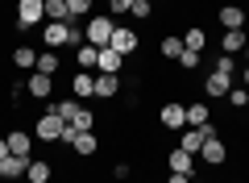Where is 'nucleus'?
Here are the masks:
<instances>
[{
    "label": "nucleus",
    "instance_id": "obj_9",
    "mask_svg": "<svg viewBox=\"0 0 249 183\" xmlns=\"http://www.w3.org/2000/svg\"><path fill=\"white\" fill-rule=\"evenodd\" d=\"M25 171H29V158H21V154L0 158V179H21Z\"/></svg>",
    "mask_w": 249,
    "mask_h": 183
},
{
    "label": "nucleus",
    "instance_id": "obj_19",
    "mask_svg": "<svg viewBox=\"0 0 249 183\" xmlns=\"http://www.w3.org/2000/svg\"><path fill=\"white\" fill-rule=\"evenodd\" d=\"M91 87H96V79H91L88 71H79V75H75V83H71V96H75V100H88V96H96Z\"/></svg>",
    "mask_w": 249,
    "mask_h": 183
},
{
    "label": "nucleus",
    "instance_id": "obj_24",
    "mask_svg": "<svg viewBox=\"0 0 249 183\" xmlns=\"http://www.w3.org/2000/svg\"><path fill=\"white\" fill-rule=\"evenodd\" d=\"M9 150H13V154H21V158H29V133L25 129H13L9 133Z\"/></svg>",
    "mask_w": 249,
    "mask_h": 183
},
{
    "label": "nucleus",
    "instance_id": "obj_22",
    "mask_svg": "<svg viewBox=\"0 0 249 183\" xmlns=\"http://www.w3.org/2000/svg\"><path fill=\"white\" fill-rule=\"evenodd\" d=\"M191 158H196V154H187V150H175V154H170L166 163H170V171H178V175H196Z\"/></svg>",
    "mask_w": 249,
    "mask_h": 183
},
{
    "label": "nucleus",
    "instance_id": "obj_7",
    "mask_svg": "<svg viewBox=\"0 0 249 183\" xmlns=\"http://www.w3.org/2000/svg\"><path fill=\"white\" fill-rule=\"evenodd\" d=\"M79 100H75V96H67V100H46V113H54V117H58V121H67V125H71L75 121V113H79Z\"/></svg>",
    "mask_w": 249,
    "mask_h": 183
},
{
    "label": "nucleus",
    "instance_id": "obj_28",
    "mask_svg": "<svg viewBox=\"0 0 249 183\" xmlns=\"http://www.w3.org/2000/svg\"><path fill=\"white\" fill-rule=\"evenodd\" d=\"M183 54V38H162V59H178Z\"/></svg>",
    "mask_w": 249,
    "mask_h": 183
},
{
    "label": "nucleus",
    "instance_id": "obj_10",
    "mask_svg": "<svg viewBox=\"0 0 249 183\" xmlns=\"http://www.w3.org/2000/svg\"><path fill=\"white\" fill-rule=\"evenodd\" d=\"M62 125H67V121H58V117H54V113H46L42 117V121H37V138H42V142H58V133H62Z\"/></svg>",
    "mask_w": 249,
    "mask_h": 183
},
{
    "label": "nucleus",
    "instance_id": "obj_1",
    "mask_svg": "<svg viewBox=\"0 0 249 183\" xmlns=\"http://www.w3.org/2000/svg\"><path fill=\"white\" fill-rule=\"evenodd\" d=\"M112 29H116V21L112 17H88V25H83V34H88V46H108L112 42Z\"/></svg>",
    "mask_w": 249,
    "mask_h": 183
},
{
    "label": "nucleus",
    "instance_id": "obj_36",
    "mask_svg": "<svg viewBox=\"0 0 249 183\" xmlns=\"http://www.w3.org/2000/svg\"><path fill=\"white\" fill-rule=\"evenodd\" d=\"M166 183H191V175H178V171H170V179Z\"/></svg>",
    "mask_w": 249,
    "mask_h": 183
},
{
    "label": "nucleus",
    "instance_id": "obj_16",
    "mask_svg": "<svg viewBox=\"0 0 249 183\" xmlns=\"http://www.w3.org/2000/svg\"><path fill=\"white\" fill-rule=\"evenodd\" d=\"M204 46H208V34H204L199 25H191V29L183 34V50H191V54H204Z\"/></svg>",
    "mask_w": 249,
    "mask_h": 183
},
{
    "label": "nucleus",
    "instance_id": "obj_11",
    "mask_svg": "<svg viewBox=\"0 0 249 183\" xmlns=\"http://www.w3.org/2000/svg\"><path fill=\"white\" fill-rule=\"evenodd\" d=\"M229 75H220V71H212V75H208L204 79V92H208V96H212V100H224V96H229Z\"/></svg>",
    "mask_w": 249,
    "mask_h": 183
},
{
    "label": "nucleus",
    "instance_id": "obj_2",
    "mask_svg": "<svg viewBox=\"0 0 249 183\" xmlns=\"http://www.w3.org/2000/svg\"><path fill=\"white\" fill-rule=\"evenodd\" d=\"M42 38H46V50H62V46L71 42V21H46Z\"/></svg>",
    "mask_w": 249,
    "mask_h": 183
},
{
    "label": "nucleus",
    "instance_id": "obj_17",
    "mask_svg": "<svg viewBox=\"0 0 249 183\" xmlns=\"http://www.w3.org/2000/svg\"><path fill=\"white\" fill-rule=\"evenodd\" d=\"M71 150H75V154H79V158H91V154H96V150H100V142H96V133H75Z\"/></svg>",
    "mask_w": 249,
    "mask_h": 183
},
{
    "label": "nucleus",
    "instance_id": "obj_14",
    "mask_svg": "<svg viewBox=\"0 0 249 183\" xmlns=\"http://www.w3.org/2000/svg\"><path fill=\"white\" fill-rule=\"evenodd\" d=\"M178 150H187V154H199V150H204V129H191V125H187L183 138H178Z\"/></svg>",
    "mask_w": 249,
    "mask_h": 183
},
{
    "label": "nucleus",
    "instance_id": "obj_38",
    "mask_svg": "<svg viewBox=\"0 0 249 183\" xmlns=\"http://www.w3.org/2000/svg\"><path fill=\"white\" fill-rule=\"evenodd\" d=\"M245 87H249V67H245Z\"/></svg>",
    "mask_w": 249,
    "mask_h": 183
},
{
    "label": "nucleus",
    "instance_id": "obj_30",
    "mask_svg": "<svg viewBox=\"0 0 249 183\" xmlns=\"http://www.w3.org/2000/svg\"><path fill=\"white\" fill-rule=\"evenodd\" d=\"M67 9H71V21H79L91 13V0H67Z\"/></svg>",
    "mask_w": 249,
    "mask_h": 183
},
{
    "label": "nucleus",
    "instance_id": "obj_12",
    "mask_svg": "<svg viewBox=\"0 0 249 183\" xmlns=\"http://www.w3.org/2000/svg\"><path fill=\"white\" fill-rule=\"evenodd\" d=\"M199 158H204V163H212V166H220L224 158H229V150H224V142H220V138H208V142H204V150H199Z\"/></svg>",
    "mask_w": 249,
    "mask_h": 183
},
{
    "label": "nucleus",
    "instance_id": "obj_13",
    "mask_svg": "<svg viewBox=\"0 0 249 183\" xmlns=\"http://www.w3.org/2000/svg\"><path fill=\"white\" fill-rule=\"evenodd\" d=\"M220 25L224 29H245V9H241V4H224L220 9Z\"/></svg>",
    "mask_w": 249,
    "mask_h": 183
},
{
    "label": "nucleus",
    "instance_id": "obj_37",
    "mask_svg": "<svg viewBox=\"0 0 249 183\" xmlns=\"http://www.w3.org/2000/svg\"><path fill=\"white\" fill-rule=\"evenodd\" d=\"M13 150H9V138H0V158H9Z\"/></svg>",
    "mask_w": 249,
    "mask_h": 183
},
{
    "label": "nucleus",
    "instance_id": "obj_26",
    "mask_svg": "<svg viewBox=\"0 0 249 183\" xmlns=\"http://www.w3.org/2000/svg\"><path fill=\"white\" fill-rule=\"evenodd\" d=\"M46 17H50V21H71L67 0H46Z\"/></svg>",
    "mask_w": 249,
    "mask_h": 183
},
{
    "label": "nucleus",
    "instance_id": "obj_18",
    "mask_svg": "<svg viewBox=\"0 0 249 183\" xmlns=\"http://www.w3.org/2000/svg\"><path fill=\"white\" fill-rule=\"evenodd\" d=\"M50 175H54L50 163H42V158H29V171H25L29 183H50Z\"/></svg>",
    "mask_w": 249,
    "mask_h": 183
},
{
    "label": "nucleus",
    "instance_id": "obj_3",
    "mask_svg": "<svg viewBox=\"0 0 249 183\" xmlns=\"http://www.w3.org/2000/svg\"><path fill=\"white\" fill-rule=\"evenodd\" d=\"M46 21V0H21L17 4V25H42Z\"/></svg>",
    "mask_w": 249,
    "mask_h": 183
},
{
    "label": "nucleus",
    "instance_id": "obj_32",
    "mask_svg": "<svg viewBox=\"0 0 249 183\" xmlns=\"http://www.w3.org/2000/svg\"><path fill=\"white\" fill-rule=\"evenodd\" d=\"M216 71L232 79V71H237V62H232V54H224V50H220V59H216Z\"/></svg>",
    "mask_w": 249,
    "mask_h": 183
},
{
    "label": "nucleus",
    "instance_id": "obj_20",
    "mask_svg": "<svg viewBox=\"0 0 249 183\" xmlns=\"http://www.w3.org/2000/svg\"><path fill=\"white\" fill-rule=\"evenodd\" d=\"M208 121H212V113H208V104H204V100L187 104V125H191V129H199V125H208Z\"/></svg>",
    "mask_w": 249,
    "mask_h": 183
},
{
    "label": "nucleus",
    "instance_id": "obj_21",
    "mask_svg": "<svg viewBox=\"0 0 249 183\" xmlns=\"http://www.w3.org/2000/svg\"><path fill=\"white\" fill-rule=\"evenodd\" d=\"M245 46H249L245 29H224V54H241Z\"/></svg>",
    "mask_w": 249,
    "mask_h": 183
},
{
    "label": "nucleus",
    "instance_id": "obj_39",
    "mask_svg": "<svg viewBox=\"0 0 249 183\" xmlns=\"http://www.w3.org/2000/svg\"><path fill=\"white\" fill-rule=\"evenodd\" d=\"M245 59H249V46H245Z\"/></svg>",
    "mask_w": 249,
    "mask_h": 183
},
{
    "label": "nucleus",
    "instance_id": "obj_34",
    "mask_svg": "<svg viewBox=\"0 0 249 183\" xmlns=\"http://www.w3.org/2000/svg\"><path fill=\"white\" fill-rule=\"evenodd\" d=\"M129 9H133V0H108V13H116V17L129 13Z\"/></svg>",
    "mask_w": 249,
    "mask_h": 183
},
{
    "label": "nucleus",
    "instance_id": "obj_15",
    "mask_svg": "<svg viewBox=\"0 0 249 183\" xmlns=\"http://www.w3.org/2000/svg\"><path fill=\"white\" fill-rule=\"evenodd\" d=\"M91 92H96L100 100H112L116 92H121V75H100V79H96V87H91Z\"/></svg>",
    "mask_w": 249,
    "mask_h": 183
},
{
    "label": "nucleus",
    "instance_id": "obj_29",
    "mask_svg": "<svg viewBox=\"0 0 249 183\" xmlns=\"http://www.w3.org/2000/svg\"><path fill=\"white\" fill-rule=\"evenodd\" d=\"M71 125H75V129H83V133H91V125H96V117H91V108H79Z\"/></svg>",
    "mask_w": 249,
    "mask_h": 183
},
{
    "label": "nucleus",
    "instance_id": "obj_5",
    "mask_svg": "<svg viewBox=\"0 0 249 183\" xmlns=\"http://www.w3.org/2000/svg\"><path fill=\"white\" fill-rule=\"evenodd\" d=\"M25 92L37 100H50L54 96V75H42V71H34V75L25 79Z\"/></svg>",
    "mask_w": 249,
    "mask_h": 183
},
{
    "label": "nucleus",
    "instance_id": "obj_8",
    "mask_svg": "<svg viewBox=\"0 0 249 183\" xmlns=\"http://www.w3.org/2000/svg\"><path fill=\"white\" fill-rule=\"evenodd\" d=\"M108 46H112L116 54H133V50H137V34H133V29H124V25H116Z\"/></svg>",
    "mask_w": 249,
    "mask_h": 183
},
{
    "label": "nucleus",
    "instance_id": "obj_25",
    "mask_svg": "<svg viewBox=\"0 0 249 183\" xmlns=\"http://www.w3.org/2000/svg\"><path fill=\"white\" fill-rule=\"evenodd\" d=\"M96 46H88V42H83L79 46V50H75V62H79V71H91V67H96Z\"/></svg>",
    "mask_w": 249,
    "mask_h": 183
},
{
    "label": "nucleus",
    "instance_id": "obj_35",
    "mask_svg": "<svg viewBox=\"0 0 249 183\" xmlns=\"http://www.w3.org/2000/svg\"><path fill=\"white\" fill-rule=\"evenodd\" d=\"M245 96H249V87H245V92H232V87H229V104H237V108H245Z\"/></svg>",
    "mask_w": 249,
    "mask_h": 183
},
{
    "label": "nucleus",
    "instance_id": "obj_40",
    "mask_svg": "<svg viewBox=\"0 0 249 183\" xmlns=\"http://www.w3.org/2000/svg\"><path fill=\"white\" fill-rule=\"evenodd\" d=\"M245 108H249V96H245Z\"/></svg>",
    "mask_w": 249,
    "mask_h": 183
},
{
    "label": "nucleus",
    "instance_id": "obj_6",
    "mask_svg": "<svg viewBox=\"0 0 249 183\" xmlns=\"http://www.w3.org/2000/svg\"><path fill=\"white\" fill-rule=\"evenodd\" d=\"M158 121L166 125V129H187V104H162V113H158Z\"/></svg>",
    "mask_w": 249,
    "mask_h": 183
},
{
    "label": "nucleus",
    "instance_id": "obj_23",
    "mask_svg": "<svg viewBox=\"0 0 249 183\" xmlns=\"http://www.w3.org/2000/svg\"><path fill=\"white\" fill-rule=\"evenodd\" d=\"M13 62H17L21 71H37V50H29V46H17V50H13Z\"/></svg>",
    "mask_w": 249,
    "mask_h": 183
},
{
    "label": "nucleus",
    "instance_id": "obj_27",
    "mask_svg": "<svg viewBox=\"0 0 249 183\" xmlns=\"http://www.w3.org/2000/svg\"><path fill=\"white\" fill-rule=\"evenodd\" d=\"M37 71H42V75H58V50L37 54Z\"/></svg>",
    "mask_w": 249,
    "mask_h": 183
},
{
    "label": "nucleus",
    "instance_id": "obj_33",
    "mask_svg": "<svg viewBox=\"0 0 249 183\" xmlns=\"http://www.w3.org/2000/svg\"><path fill=\"white\" fill-rule=\"evenodd\" d=\"M175 62H178V67H187V71H196V67H199V54H191V50H183V54H178Z\"/></svg>",
    "mask_w": 249,
    "mask_h": 183
},
{
    "label": "nucleus",
    "instance_id": "obj_4",
    "mask_svg": "<svg viewBox=\"0 0 249 183\" xmlns=\"http://www.w3.org/2000/svg\"><path fill=\"white\" fill-rule=\"evenodd\" d=\"M96 67H100V75H121V67H124V54H116L112 46H100V54H96Z\"/></svg>",
    "mask_w": 249,
    "mask_h": 183
},
{
    "label": "nucleus",
    "instance_id": "obj_31",
    "mask_svg": "<svg viewBox=\"0 0 249 183\" xmlns=\"http://www.w3.org/2000/svg\"><path fill=\"white\" fill-rule=\"evenodd\" d=\"M154 13V0H133V9H129V17H137V21H145Z\"/></svg>",
    "mask_w": 249,
    "mask_h": 183
}]
</instances>
